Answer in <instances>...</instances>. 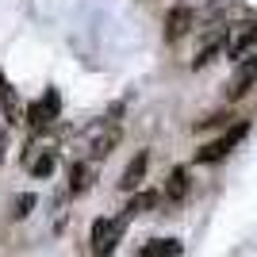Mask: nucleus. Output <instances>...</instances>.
I'll use <instances>...</instances> for the list:
<instances>
[{
    "label": "nucleus",
    "mask_w": 257,
    "mask_h": 257,
    "mask_svg": "<svg viewBox=\"0 0 257 257\" xmlns=\"http://www.w3.org/2000/svg\"><path fill=\"white\" fill-rule=\"evenodd\" d=\"M58 107H62V100H58V88H46L43 96H39L31 107H27V127H31L35 139H39V135H46V131L54 127V119H58Z\"/></svg>",
    "instance_id": "obj_1"
},
{
    "label": "nucleus",
    "mask_w": 257,
    "mask_h": 257,
    "mask_svg": "<svg viewBox=\"0 0 257 257\" xmlns=\"http://www.w3.org/2000/svg\"><path fill=\"white\" fill-rule=\"evenodd\" d=\"M257 81V54H246V62L234 69V77H230V85H226V96L238 100V96H246L249 88H253Z\"/></svg>",
    "instance_id": "obj_5"
},
{
    "label": "nucleus",
    "mask_w": 257,
    "mask_h": 257,
    "mask_svg": "<svg viewBox=\"0 0 257 257\" xmlns=\"http://www.w3.org/2000/svg\"><path fill=\"white\" fill-rule=\"evenodd\" d=\"M192 23H196V12L188 8V4H177V8H169V16H165V39H169V43L184 39V35L192 31Z\"/></svg>",
    "instance_id": "obj_7"
},
{
    "label": "nucleus",
    "mask_w": 257,
    "mask_h": 257,
    "mask_svg": "<svg viewBox=\"0 0 257 257\" xmlns=\"http://www.w3.org/2000/svg\"><path fill=\"white\" fill-rule=\"evenodd\" d=\"M123 226H127V219H96V223H92V230H88L92 253H96V257H111L119 234H123Z\"/></svg>",
    "instance_id": "obj_2"
},
{
    "label": "nucleus",
    "mask_w": 257,
    "mask_h": 257,
    "mask_svg": "<svg viewBox=\"0 0 257 257\" xmlns=\"http://www.w3.org/2000/svg\"><path fill=\"white\" fill-rule=\"evenodd\" d=\"M35 204H39V200H35V192H20V196H16V204H12V215H16V219H23V215L35 211Z\"/></svg>",
    "instance_id": "obj_16"
},
{
    "label": "nucleus",
    "mask_w": 257,
    "mask_h": 257,
    "mask_svg": "<svg viewBox=\"0 0 257 257\" xmlns=\"http://www.w3.org/2000/svg\"><path fill=\"white\" fill-rule=\"evenodd\" d=\"M154 204H158V192H135V196H131V204H127V211H123V219H131V215H142V211H150Z\"/></svg>",
    "instance_id": "obj_15"
},
{
    "label": "nucleus",
    "mask_w": 257,
    "mask_h": 257,
    "mask_svg": "<svg viewBox=\"0 0 257 257\" xmlns=\"http://www.w3.org/2000/svg\"><path fill=\"white\" fill-rule=\"evenodd\" d=\"M119 139H123L119 123H104V127L88 131V161H104L107 154L119 146Z\"/></svg>",
    "instance_id": "obj_4"
},
{
    "label": "nucleus",
    "mask_w": 257,
    "mask_h": 257,
    "mask_svg": "<svg viewBox=\"0 0 257 257\" xmlns=\"http://www.w3.org/2000/svg\"><path fill=\"white\" fill-rule=\"evenodd\" d=\"M92 177H96V165H92V161H77L73 169H69V196H81L88 188V184H92Z\"/></svg>",
    "instance_id": "obj_11"
},
{
    "label": "nucleus",
    "mask_w": 257,
    "mask_h": 257,
    "mask_svg": "<svg viewBox=\"0 0 257 257\" xmlns=\"http://www.w3.org/2000/svg\"><path fill=\"white\" fill-rule=\"evenodd\" d=\"M4 150H8V139L0 135V165H4Z\"/></svg>",
    "instance_id": "obj_18"
},
{
    "label": "nucleus",
    "mask_w": 257,
    "mask_h": 257,
    "mask_svg": "<svg viewBox=\"0 0 257 257\" xmlns=\"http://www.w3.org/2000/svg\"><path fill=\"white\" fill-rule=\"evenodd\" d=\"M0 119H4L8 127L23 123V107H20V96L12 92V85H8V81H0Z\"/></svg>",
    "instance_id": "obj_9"
},
{
    "label": "nucleus",
    "mask_w": 257,
    "mask_h": 257,
    "mask_svg": "<svg viewBox=\"0 0 257 257\" xmlns=\"http://www.w3.org/2000/svg\"><path fill=\"white\" fill-rule=\"evenodd\" d=\"M226 119H230V111H215V115L200 119V123H196V131H207V127H223Z\"/></svg>",
    "instance_id": "obj_17"
},
{
    "label": "nucleus",
    "mask_w": 257,
    "mask_h": 257,
    "mask_svg": "<svg viewBox=\"0 0 257 257\" xmlns=\"http://www.w3.org/2000/svg\"><path fill=\"white\" fill-rule=\"evenodd\" d=\"M146 169H150V150H139L127 161L123 177H119V188H123V192H139V184L146 181Z\"/></svg>",
    "instance_id": "obj_8"
},
{
    "label": "nucleus",
    "mask_w": 257,
    "mask_h": 257,
    "mask_svg": "<svg viewBox=\"0 0 257 257\" xmlns=\"http://www.w3.org/2000/svg\"><path fill=\"white\" fill-rule=\"evenodd\" d=\"M223 46H226V39H223V35H211V39H207V43L200 46V50H196V58H192V69H200V65H207V62H211V58H215V54L223 50Z\"/></svg>",
    "instance_id": "obj_14"
},
{
    "label": "nucleus",
    "mask_w": 257,
    "mask_h": 257,
    "mask_svg": "<svg viewBox=\"0 0 257 257\" xmlns=\"http://www.w3.org/2000/svg\"><path fill=\"white\" fill-rule=\"evenodd\" d=\"M23 165L31 169L35 181H46L54 169H58V150H35L31 142H27V154H23Z\"/></svg>",
    "instance_id": "obj_6"
},
{
    "label": "nucleus",
    "mask_w": 257,
    "mask_h": 257,
    "mask_svg": "<svg viewBox=\"0 0 257 257\" xmlns=\"http://www.w3.org/2000/svg\"><path fill=\"white\" fill-rule=\"evenodd\" d=\"M188 188H192V177H188V169H184V165H177V169L169 173V181H165V200L181 204L184 196H188Z\"/></svg>",
    "instance_id": "obj_10"
},
{
    "label": "nucleus",
    "mask_w": 257,
    "mask_h": 257,
    "mask_svg": "<svg viewBox=\"0 0 257 257\" xmlns=\"http://www.w3.org/2000/svg\"><path fill=\"white\" fill-rule=\"evenodd\" d=\"M253 43H257V20H253V23H246V27H242V31H238L234 39L226 43V54H230V58H242V54H246Z\"/></svg>",
    "instance_id": "obj_12"
},
{
    "label": "nucleus",
    "mask_w": 257,
    "mask_h": 257,
    "mask_svg": "<svg viewBox=\"0 0 257 257\" xmlns=\"http://www.w3.org/2000/svg\"><path fill=\"white\" fill-rule=\"evenodd\" d=\"M139 257H181V242L177 238H154V242L142 246Z\"/></svg>",
    "instance_id": "obj_13"
},
{
    "label": "nucleus",
    "mask_w": 257,
    "mask_h": 257,
    "mask_svg": "<svg viewBox=\"0 0 257 257\" xmlns=\"http://www.w3.org/2000/svg\"><path fill=\"white\" fill-rule=\"evenodd\" d=\"M246 131H249V123H246V119H238V123H234L230 131H226V135H219L215 142H207L204 150L196 154V161H219V158H226V154L234 150L238 142L246 139Z\"/></svg>",
    "instance_id": "obj_3"
}]
</instances>
